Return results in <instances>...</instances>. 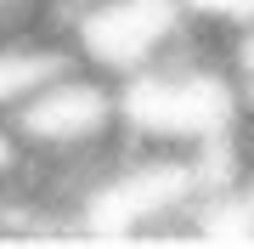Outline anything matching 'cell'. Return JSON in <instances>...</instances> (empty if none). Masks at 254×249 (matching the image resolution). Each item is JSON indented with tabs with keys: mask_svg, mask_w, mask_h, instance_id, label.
I'll return each instance as SVG.
<instances>
[{
	"mask_svg": "<svg viewBox=\"0 0 254 249\" xmlns=\"http://www.w3.org/2000/svg\"><path fill=\"white\" fill-rule=\"evenodd\" d=\"M181 17H187V0H85L68 40L79 63L113 80H130L170 51Z\"/></svg>",
	"mask_w": 254,
	"mask_h": 249,
	"instance_id": "7a4b0ae2",
	"label": "cell"
},
{
	"mask_svg": "<svg viewBox=\"0 0 254 249\" xmlns=\"http://www.w3.org/2000/svg\"><path fill=\"white\" fill-rule=\"evenodd\" d=\"M73 63H79L73 46L57 34H6L0 40V119H11L46 80H57Z\"/></svg>",
	"mask_w": 254,
	"mask_h": 249,
	"instance_id": "3957f363",
	"label": "cell"
},
{
	"mask_svg": "<svg viewBox=\"0 0 254 249\" xmlns=\"http://www.w3.org/2000/svg\"><path fill=\"white\" fill-rule=\"evenodd\" d=\"M23 148L34 153H68V148H96L125 130V96L119 80L91 63H73L57 80H46L34 96L6 119Z\"/></svg>",
	"mask_w": 254,
	"mask_h": 249,
	"instance_id": "6da1fadb",
	"label": "cell"
},
{
	"mask_svg": "<svg viewBox=\"0 0 254 249\" xmlns=\"http://www.w3.org/2000/svg\"><path fill=\"white\" fill-rule=\"evenodd\" d=\"M243 193H249V204H254V170H249V181H243Z\"/></svg>",
	"mask_w": 254,
	"mask_h": 249,
	"instance_id": "277c9868",
	"label": "cell"
}]
</instances>
